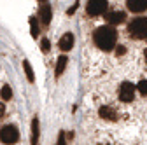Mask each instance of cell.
Instances as JSON below:
<instances>
[{"mask_svg":"<svg viewBox=\"0 0 147 145\" xmlns=\"http://www.w3.org/2000/svg\"><path fill=\"white\" fill-rule=\"evenodd\" d=\"M128 33L133 39H147V17H137L128 25Z\"/></svg>","mask_w":147,"mask_h":145,"instance_id":"cell-2","label":"cell"},{"mask_svg":"<svg viewBox=\"0 0 147 145\" xmlns=\"http://www.w3.org/2000/svg\"><path fill=\"white\" fill-rule=\"evenodd\" d=\"M30 33H32V37L33 39H37V37H39V25H37V19H35V17L32 16L30 17Z\"/></svg>","mask_w":147,"mask_h":145,"instance_id":"cell-14","label":"cell"},{"mask_svg":"<svg viewBox=\"0 0 147 145\" xmlns=\"http://www.w3.org/2000/svg\"><path fill=\"white\" fill-rule=\"evenodd\" d=\"M135 98V86L131 82H123L119 86V100L124 103H130Z\"/></svg>","mask_w":147,"mask_h":145,"instance_id":"cell-5","label":"cell"},{"mask_svg":"<svg viewBox=\"0 0 147 145\" xmlns=\"http://www.w3.org/2000/svg\"><path fill=\"white\" fill-rule=\"evenodd\" d=\"M105 19H107L109 25H119V23H123L126 19V14L123 11H112V12H109L105 16Z\"/></svg>","mask_w":147,"mask_h":145,"instance_id":"cell-6","label":"cell"},{"mask_svg":"<svg viewBox=\"0 0 147 145\" xmlns=\"http://www.w3.org/2000/svg\"><path fill=\"white\" fill-rule=\"evenodd\" d=\"M0 95H2V100H11V98H12V89H11V86H9V84H4Z\"/></svg>","mask_w":147,"mask_h":145,"instance_id":"cell-15","label":"cell"},{"mask_svg":"<svg viewBox=\"0 0 147 145\" xmlns=\"http://www.w3.org/2000/svg\"><path fill=\"white\" fill-rule=\"evenodd\" d=\"M4 114H5V105H4V103H0V119L4 117Z\"/></svg>","mask_w":147,"mask_h":145,"instance_id":"cell-21","label":"cell"},{"mask_svg":"<svg viewBox=\"0 0 147 145\" xmlns=\"http://www.w3.org/2000/svg\"><path fill=\"white\" fill-rule=\"evenodd\" d=\"M39 135H40V124H39V117H33V119H32V136H30V142H32V145H37V143H39Z\"/></svg>","mask_w":147,"mask_h":145,"instance_id":"cell-10","label":"cell"},{"mask_svg":"<svg viewBox=\"0 0 147 145\" xmlns=\"http://www.w3.org/2000/svg\"><path fill=\"white\" fill-rule=\"evenodd\" d=\"M23 70H25V74H26V79L30 82H33L35 81V75H33V68H32V65H30L28 60H23Z\"/></svg>","mask_w":147,"mask_h":145,"instance_id":"cell-13","label":"cell"},{"mask_svg":"<svg viewBox=\"0 0 147 145\" xmlns=\"http://www.w3.org/2000/svg\"><path fill=\"white\" fill-rule=\"evenodd\" d=\"M126 5L131 12H144L147 9V0H126Z\"/></svg>","mask_w":147,"mask_h":145,"instance_id":"cell-8","label":"cell"},{"mask_svg":"<svg viewBox=\"0 0 147 145\" xmlns=\"http://www.w3.org/2000/svg\"><path fill=\"white\" fill-rule=\"evenodd\" d=\"M39 2H42V4H46V2H47V0H39Z\"/></svg>","mask_w":147,"mask_h":145,"instance_id":"cell-23","label":"cell"},{"mask_svg":"<svg viewBox=\"0 0 147 145\" xmlns=\"http://www.w3.org/2000/svg\"><path fill=\"white\" fill-rule=\"evenodd\" d=\"M98 114H100V117L105 119V121H116V119H117V114H116L110 107H100Z\"/></svg>","mask_w":147,"mask_h":145,"instance_id":"cell-11","label":"cell"},{"mask_svg":"<svg viewBox=\"0 0 147 145\" xmlns=\"http://www.w3.org/2000/svg\"><path fill=\"white\" fill-rule=\"evenodd\" d=\"M126 52V47L124 46H119L117 49H116V54H117V56H121V54H124Z\"/></svg>","mask_w":147,"mask_h":145,"instance_id":"cell-19","label":"cell"},{"mask_svg":"<svg viewBox=\"0 0 147 145\" xmlns=\"http://www.w3.org/2000/svg\"><path fill=\"white\" fill-rule=\"evenodd\" d=\"M40 49H42V52H49L51 44H49V40H47V39H42V40H40Z\"/></svg>","mask_w":147,"mask_h":145,"instance_id":"cell-17","label":"cell"},{"mask_svg":"<svg viewBox=\"0 0 147 145\" xmlns=\"http://www.w3.org/2000/svg\"><path fill=\"white\" fill-rule=\"evenodd\" d=\"M137 89H138V93H140V95H144V96H145V95H147V81H145V79H142V81L137 84Z\"/></svg>","mask_w":147,"mask_h":145,"instance_id":"cell-16","label":"cell"},{"mask_svg":"<svg viewBox=\"0 0 147 145\" xmlns=\"http://www.w3.org/2000/svg\"><path fill=\"white\" fill-rule=\"evenodd\" d=\"M144 56H145V61H147V49H145V52H144Z\"/></svg>","mask_w":147,"mask_h":145,"instance_id":"cell-22","label":"cell"},{"mask_svg":"<svg viewBox=\"0 0 147 145\" xmlns=\"http://www.w3.org/2000/svg\"><path fill=\"white\" fill-rule=\"evenodd\" d=\"M93 39H95V44L102 49V51H112L116 47V40H117V32L112 28V26H100L95 30L93 33Z\"/></svg>","mask_w":147,"mask_h":145,"instance_id":"cell-1","label":"cell"},{"mask_svg":"<svg viewBox=\"0 0 147 145\" xmlns=\"http://www.w3.org/2000/svg\"><path fill=\"white\" fill-rule=\"evenodd\" d=\"M107 5H109L107 0H88L86 12L89 16H100L107 11Z\"/></svg>","mask_w":147,"mask_h":145,"instance_id":"cell-4","label":"cell"},{"mask_svg":"<svg viewBox=\"0 0 147 145\" xmlns=\"http://www.w3.org/2000/svg\"><path fill=\"white\" fill-rule=\"evenodd\" d=\"M0 140H2L4 143H16L18 140H20V131H18L16 126L12 124H5L2 130H0Z\"/></svg>","mask_w":147,"mask_h":145,"instance_id":"cell-3","label":"cell"},{"mask_svg":"<svg viewBox=\"0 0 147 145\" xmlns=\"http://www.w3.org/2000/svg\"><path fill=\"white\" fill-rule=\"evenodd\" d=\"M77 7H79V2H76V4H74V5H72V7L68 9V14H74V12H76V9H77Z\"/></svg>","mask_w":147,"mask_h":145,"instance_id":"cell-20","label":"cell"},{"mask_svg":"<svg viewBox=\"0 0 147 145\" xmlns=\"http://www.w3.org/2000/svg\"><path fill=\"white\" fill-rule=\"evenodd\" d=\"M56 145H67V138H65V131H60V135H58V142H56Z\"/></svg>","mask_w":147,"mask_h":145,"instance_id":"cell-18","label":"cell"},{"mask_svg":"<svg viewBox=\"0 0 147 145\" xmlns=\"http://www.w3.org/2000/svg\"><path fill=\"white\" fill-rule=\"evenodd\" d=\"M67 61H68V58H67V56H60V58L56 60V70H54L56 77H60L63 72H65V68H67Z\"/></svg>","mask_w":147,"mask_h":145,"instance_id":"cell-12","label":"cell"},{"mask_svg":"<svg viewBox=\"0 0 147 145\" xmlns=\"http://www.w3.org/2000/svg\"><path fill=\"white\" fill-rule=\"evenodd\" d=\"M58 47H60L61 51H70V49L74 47V35H72L70 32H67V33L63 35V37L60 39Z\"/></svg>","mask_w":147,"mask_h":145,"instance_id":"cell-9","label":"cell"},{"mask_svg":"<svg viewBox=\"0 0 147 145\" xmlns=\"http://www.w3.org/2000/svg\"><path fill=\"white\" fill-rule=\"evenodd\" d=\"M39 17H40L42 25L47 26V25L51 23V19H53V9H51V5H47V4L40 5V9H39Z\"/></svg>","mask_w":147,"mask_h":145,"instance_id":"cell-7","label":"cell"}]
</instances>
